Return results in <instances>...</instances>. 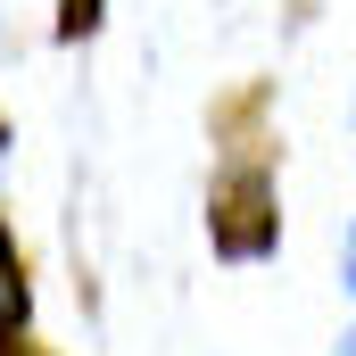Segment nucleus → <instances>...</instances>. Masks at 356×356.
<instances>
[{
    "label": "nucleus",
    "instance_id": "1",
    "mask_svg": "<svg viewBox=\"0 0 356 356\" xmlns=\"http://www.w3.org/2000/svg\"><path fill=\"white\" fill-rule=\"evenodd\" d=\"M207 249L224 266H257L282 249V175L266 158H224L207 182Z\"/></svg>",
    "mask_w": 356,
    "mask_h": 356
},
{
    "label": "nucleus",
    "instance_id": "2",
    "mask_svg": "<svg viewBox=\"0 0 356 356\" xmlns=\"http://www.w3.org/2000/svg\"><path fill=\"white\" fill-rule=\"evenodd\" d=\"M0 332H33V273H25V241L0 216Z\"/></svg>",
    "mask_w": 356,
    "mask_h": 356
},
{
    "label": "nucleus",
    "instance_id": "3",
    "mask_svg": "<svg viewBox=\"0 0 356 356\" xmlns=\"http://www.w3.org/2000/svg\"><path fill=\"white\" fill-rule=\"evenodd\" d=\"M99 25H108V0H58V17H50V33H58L67 50H75V42H91Z\"/></svg>",
    "mask_w": 356,
    "mask_h": 356
},
{
    "label": "nucleus",
    "instance_id": "4",
    "mask_svg": "<svg viewBox=\"0 0 356 356\" xmlns=\"http://www.w3.org/2000/svg\"><path fill=\"white\" fill-rule=\"evenodd\" d=\"M0 356H58V348H42L33 332H0Z\"/></svg>",
    "mask_w": 356,
    "mask_h": 356
},
{
    "label": "nucleus",
    "instance_id": "5",
    "mask_svg": "<svg viewBox=\"0 0 356 356\" xmlns=\"http://www.w3.org/2000/svg\"><path fill=\"white\" fill-rule=\"evenodd\" d=\"M0 158H8V116H0Z\"/></svg>",
    "mask_w": 356,
    "mask_h": 356
},
{
    "label": "nucleus",
    "instance_id": "6",
    "mask_svg": "<svg viewBox=\"0 0 356 356\" xmlns=\"http://www.w3.org/2000/svg\"><path fill=\"white\" fill-rule=\"evenodd\" d=\"M348 282H356V257H348Z\"/></svg>",
    "mask_w": 356,
    "mask_h": 356
}]
</instances>
